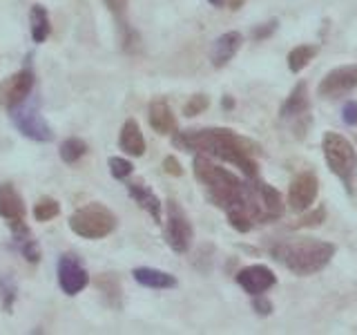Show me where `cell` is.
<instances>
[{
  "instance_id": "e0dca14e",
  "label": "cell",
  "mask_w": 357,
  "mask_h": 335,
  "mask_svg": "<svg viewBox=\"0 0 357 335\" xmlns=\"http://www.w3.org/2000/svg\"><path fill=\"white\" fill-rule=\"evenodd\" d=\"M150 126L156 134H174L176 132V117L172 107L163 98H154L150 103Z\"/></svg>"
},
{
  "instance_id": "3957f363",
  "label": "cell",
  "mask_w": 357,
  "mask_h": 335,
  "mask_svg": "<svg viewBox=\"0 0 357 335\" xmlns=\"http://www.w3.org/2000/svg\"><path fill=\"white\" fill-rule=\"evenodd\" d=\"M337 253V246L321 239H279L271 246L273 260L279 262L290 273L299 277H308L324 271Z\"/></svg>"
},
{
  "instance_id": "8fae6325",
  "label": "cell",
  "mask_w": 357,
  "mask_h": 335,
  "mask_svg": "<svg viewBox=\"0 0 357 335\" xmlns=\"http://www.w3.org/2000/svg\"><path fill=\"white\" fill-rule=\"evenodd\" d=\"M31 89H33V72L29 67H25V70L11 74L7 81L0 85V105L9 110L22 103L25 98H29Z\"/></svg>"
},
{
  "instance_id": "f546056e",
  "label": "cell",
  "mask_w": 357,
  "mask_h": 335,
  "mask_svg": "<svg viewBox=\"0 0 357 335\" xmlns=\"http://www.w3.org/2000/svg\"><path fill=\"white\" fill-rule=\"evenodd\" d=\"M342 121L346 123V126H357V100H349V103H344Z\"/></svg>"
},
{
  "instance_id": "52a82bcc",
  "label": "cell",
  "mask_w": 357,
  "mask_h": 335,
  "mask_svg": "<svg viewBox=\"0 0 357 335\" xmlns=\"http://www.w3.org/2000/svg\"><path fill=\"white\" fill-rule=\"evenodd\" d=\"M9 119L18 128L22 137H27L31 141L47 143L54 139V130L50 128V123L43 119L38 103H33L31 98H25L22 103L9 107Z\"/></svg>"
},
{
  "instance_id": "484cf974",
  "label": "cell",
  "mask_w": 357,
  "mask_h": 335,
  "mask_svg": "<svg viewBox=\"0 0 357 335\" xmlns=\"http://www.w3.org/2000/svg\"><path fill=\"white\" fill-rule=\"evenodd\" d=\"M107 165H109L112 177L121 179V181H123V179H128L132 174V170H134V165L128 159H123V156H112V159L107 161Z\"/></svg>"
},
{
  "instance_id": "83f0119b",
  "label": "cell",
  "mask_w": 357,
  "mask_h": 335,
  "mask_svg": "<svg viewBox=\"0 0 357 335\" xmlns=\"http://www.w3.org/2000/svg\"><path fill=\"white\" fill-rule=\"evenodd\" d=\"M208 105H210V98L206 94H195V96H190V100L183 105V114L185 117H197L204 110H208Z\"/></svg>"
},
{
  "instance_id": "d590c367",
  "label": "cell",
  "mask_w": 357,
  "mask_h": 335,
  "mask_svg": "<svg viewBox=\"0 0 357 335\" xmlns=\"http://www.w3.org/2000/svg\"><path fill=\"white\" fill-rule=\"evenodd\" d=\"M223 105H226V107H232V98H228V96L223 98Z\"/></svg>"
},
{
  "instance_id": "e575fe53",
  "label": "cell",
  "mask_w": 357,
  "mask_h": 335,
  "mask_svg": "<svg viewBox=\"0 0 357 335\" xmlns=\"http://www.w3.org/2000/svg\"><path fill=\"white\" fill-rule=\"evenodd\" d=\"M208 3H210L212 7H223V3H226V0H208Z\"/></svg>"
},
{
  "instance_id": "d6a6232c",
  "label": "cell",
  "mask_w": 357,
  "mask_h": 335,
  "mask_svg": "<svg viewBox=\"0 0 357 335\" xmlns=\"http://www.w3.org/2000/svg\"><path fill=\"white\" fill-rule=\"evenodd\" d=\"M163 168H165V172H167V174H172V177H181V174H183L181 165H178V161L174 159V156H165Z\"/></svg>"
},
{
  "instance_id": "603a6c76",
  "label": "cell",
  "mask_w": 357,
  "mask_h": 335,
  "mask_svg": "<svg viewBox=\"0 0 357 335\" xmlns=\"http://www.w3.org/2000/svg\"><path fill=\"white\" fill-rule=\"evenodd\" d=\"M87 143L83 139H78V137H70V139H65L61 143V148H59V154H61V159L65 163H76V161H81L83 156L87 154Z\"/></svg>"
},
{
  "instance_id": "5b68a950",
  "label": "cell",
  "mask_w": 357,
  "mask_h": 335,
  "mask_svg": "<svg viewBox=\"0 0 357 335\" xmlns=\"http://www.w3.org/2000/svg\"><path fill=\"white\" fill-rule=\"evenodd\" d=\"M321 152L331 172L342 181L346 193H355L357 186V152L353 143L340 132H326L321 137Z\"/></svg>"
},
{
  "instance_id": "d4e9b609",
  "label": "cell",
  "mask_w": 357,
  "mask_h": 335,
  "mask_svg": "<svg viewBox=\"0 0 357 335\" xmlns=\"http://www.w3.org/2000/svg\"><path fill=\"white\" fill-rule=\"evenodd\" d=\"M0 299H3V306L7 313L14 308V302L18 299V286L11 275H0Z\"/></svg>"
},
{
  "instance_id": "4316f807",
  "label": "cell",
  "mask_w": 357,
  "mask_h": 335,
  "mask_svg": "<svg viewBox=\"0 0 357 335\" xmlns=\"http://www.w3.org/2000/svg\"><path fill=\"white\" fill-rule=\"evenodd\" d=\"M321 221H326V208L317 206L312 212H308L306 217H301L297 223H293V228H315V226H321Z\"/></svg>"
},
{
  "instance_id": "5bb4252c",
  "label": "cell",
  "mask_w": 357,
  "mask_h": 335,
  "mask_svg": "<svg viewBox=\"0 0 357 335\" xmlns=\"http://www.w3.org/2000/svg\"><path fill=\"white\" fill-rule=\"evenodd\" d=\"M243 45V36L239 31H226L221 34V36L212 43V50H210V63L212 67H226L232 59L234 54H237L241 50Z\"/></svg>"
},
{
  "instance_id": "ac0fdd59",
  "label": "cell",
  "mask_w": 357,
  "mask_h": 335,
  "mask_svg": "<svg viewBox=\"0 0 357 335\" xmlns=\"http://www.w3.org/2000/svg\"><path fill=\"white\" fill-rule=\"evenodd\" d=\"M132 277L137 279V282L145 288H156V290H165V288H174L178 282L176 277L165 273V271H159V268H150V266H141V268H134L132 271Z\"/></svg>"
},
{
  "instance_id": "8992f818",
  "label": "cell",
  "mask_w": 357,
  "mask_h": 335,
  "mask_svg": "<svg viewBox=\"0 0 357 335\" xmlns=\"http://www.w3.org/2000/svg\"><path fill=\"white\" fill-rule=\"evenodd\" d=\"M116 215L103 204H87L70 217V228L83 239H103L116 230Z\"/></svg>"
},
{
  "instance_id": "ffe728a7",
  "label": "cell",
  "mask_w": 357,
  "mask_h": 335,
  "mask_svg": "<svg viewBox=\"0 0 357 335\" xmlns=\"http://www.w3.org/2000/svg\"><path fill=\"white\" fill-rule=\"evenodd\" d=\"M308 107H310V103H308V87H306V83L301 81V83H297L295 85V89L290 92V96L284 100V105H282V110H279V117L282 119H299V117H304L306 112H308Z\"/></svg>"
},
{
  "instance_id": "7a4b0ae2",
  "label": "cell",
  "mask_w": 357,
  "mask_h": 335,
  "mask_svg": "<svg viewBox=\"0 0 357 335\" xmlns=\"http://www.w3.org/2000/svg\"><path fill=\"white\" fill-rule=\"evenodd\" d=\"M226 215L234 230L250 232L255 226L271 223L282 217L284 201H282V195H279V190L261 181L259 177H248L241 204L234 210L226 212Z\"/></svg>"
},
{
  "instance_id": "1f68e13d",
  "label": "cell",
  "mask_w": 357,
  "mask_h": 335,
  "mask_svg": "<svg viewBox=\"0 0 357 335\" xmlns=\"http://www.w3.org/2000/svg\"><path fill=\"white\" fill-rule=\"evenodd\" d=\"M275 29H277V20H271V22H266V25L252 29V38L255 40H264L266 36H271Z\"/></svg>"
},
{
  "instance_id": "cb8c5ba5",
  "label": "cell",
  "mask_w": 357,
  "mask_h": 335,
  "mask_svg": "<svg viewBox=\"0 0 357 335\" xmlns=\"http://www.w3.org/2000/svg\"><path fill=\"white\" fill-rule=\"evenodd\" d=\"M59 212H61L59 201L52 199V197H40L36 201V206H33V219L45 223V221H50L54 217H59Z\"/></svg>"
},
{
  "instance_id": "f1b7e54d",
  "label": "cell",
  "mask_w": 357,
  "mask_h": 335,
  "mask_svg": "<svg viewBox=\"0 0 357 335\" xmlns=\"http://www.w3.org/2000/svg\"><path fill=\"white\" fill-rule=\"evenodd\" d=\"M252 308L259 313V315H271L273 313V302L268 299V297H264V293L261 295H252Z\"/></svg>"
},
{
  "instance_id": "7402d4cb",
  "label": "cell",
  "mask_w": 357,
  "mask_h": 335,
  "mask_svg": "<svg viewBox=\"0 0 357 335\" xmlns=\"http://www.w3.org/2000/svg\"><path fill=\"white\" fill-rule=\"evenodd\" d=\"M319 52L317 45H297V47H293L288 52V70L293 74H299L304 67H308V63L315 59Z\"/></svg>"
},
{
  "instance_id": "44dd1931",
  "label": "cell",
  "mask_w": 357,
  "mask_h": 335,
  "mask_svg": "<svg viewBox=\"0 0 357 335\" xmlns=\"http://www.w3.org/2000/svg\"><path fill=\"white\" fill-rule=\"evenodd\" d=\"M29 22H31V38L36 45L45 43L50 38L52 34V25H50V14L47 9L43 5H31V11H29Z\"/></svg>"
},
{
  "instance_id": "277c9868",
  "label": "cell",
  "mask_w": 357,
  "mask_h": 335,
  "mask_svg": "<svg viewBox=\"0 0 357 335\" xmlns=\"http://www.w3.org/2000/svg\"><path fill=\"white\" fill-rule=\"evenodd\" d=\"M192 172L212 206L230 212L241 204L248 177H245V181H241V179H237V174H232L226 168H221L206 154L195 156Z\"/></svg>"
},
{
  "instance_id": "6da1fadb",
  "label": "cell",
  "mask_w": 357,
  "mask_h": 335,
  "mask_svg": "<svg viewBox=\"0 0 357 335\" xmlns=\"http://www.w3.org/2000/svg\"><path fill=\"white\" fill-rule=\"evenodd\" d=\"M172 145L178 150L206 154L210 159H219L239 168L243 177H257L259 163V145L255 141L241 137L228 128H204V130H181L174 132Z\"/></svg>"
},
{
  "instance_id": "9a60e30c",
  "label": "cell",
  "mask_w": 357,
  "mask_h": 335,
  "mask_svg": "<svg viewBox=\"0 0 357 335\" xmlns=\"http://www.w3.org/2000/svg\"><path fill=\"white\" fill-rule=\"evenodd\" d=\"M0 217L7 219L9 226L25 221V204L11 184H0Z\"/></svg>"
},
{
  "instance_id": "d6986e66",
  "label": "cell",
  "mask_w": 357,
  "mask_h": 335,
  "mask_svg": "<svg viewBox=\"0 0 357 335\" xmlns=\"http://www.w3.org/2000/svg\"><path fill=\"white\" fill-rule=\"evenodd\" d=\"M119 145L121 150L130 154V156H143L145 154V139H143V132L139 128V123L134 119H128L123 123L121 128V137H119Z\"/></svg>"
},
{
  "instance_id": "4dcf8cb0",
  "label": "cell",
  "mask_w": 357,
  "mask_h": 335,
  "mask_svg": "<svg viewBox=\"0 0 357 335\" xmlns=\"http://www.w3.org/2000/svg\"><path fill=\"white\" fill-rule=\"evenodd\" d=\"M103 3L107 5L112 14L123 22V16H126V9H128V0H103Z\"/></svg>"
},
{
  "instance_id": "30bf717a",
  "label": "cell",
  "mask_w": 357,
  "mask_h": 335,
  "mask_svg": "<svg viewBox=\"0 0 357 335\" xmlns=\"http://www.w3.org/2000/svg\"><path fill=\"white\" fill-rule=\"evenodd\" d=\"M319 193V181L312 172L297 174L288 188V206L293 212H304L315 204Z\"/></svg>"
},
{
  "instance_id": "9c48e42d",
  "label": "cell",
  "mask_w": 357,
  "mask_h": 335,
  "mask_svg": "<svg viewBox=\"0 0 357 335\" xmlns=\"http://www.w3.org/2000/svg\"><path fill=\"white\" fill-rule=\"evenodd\" d=\"M89 284V275L83 268L81 260L74 255H63L59 260V286L65 295H78Z\"/></svg>"
},
{
  "instance_id": "2e32d148",
  "label": "cell",
  "mask_w": 357,
  "mask_h": 335,
  "mask_svg": "<svg viewBox=\"0 0 357 335\" xmlns=\"http://www.w3.org/2000/svg\"><path fill=\"white\" fill-rule=\"evenodd\" d=\"M128 193H130V197L139 204V208H143L145 212H150V217H152L156 223H161V210H163V204H161V199L156 197L148 186L141 184V181H132V184H128Z\"/></svg>"
},
{
  "instance_id": "836d02e7",
  "label": "cell",
  "mask_w": 357,
  "mask_h": 335,
  "mask_svg": "<svg viewBox=\"0 0 357 335\" xmlns=\"http://www.w3.org/2000/svg\"><path fill=\"white\" fill-rule=\"evenodd\" d=\"M243 5V0H230V9H239Z\"/></svg>"
},
{
  "instance_id": "4fadbf2b",
  "label": "cell",
  "mask_w": 357,
  "mask_h": 335,
  "mask_svg": "<svg viewBox=\"0 0 357 335\" xmlns=\"http://www.w3.org/2000/svg\"><path fill=\"white\" fill-rule=\"evenodd\" d=\"M237 284L245 290L248 295H261L266 290H271L277 284V277L268 266L255 264L245 266L237 273Z\"/></svg>"
},
{
  "instance_id": "7c38bea8",
  "label": "cell",
  "mask_w": 357,
  "mask_h": 335,
  "mask_svg": "<svg viewBox=\"0 0 357 335\" xmlns=\"http://www.w3.org/2000/svg\"><path fill=\"white\" fill-rule=\"evenodd\" d=\"M357 87V65H342L331 70L326 76L321 78V83L317 87L319 96H340L351 92V89Z\"/></svg>"
},
{
  "instance_id": "ba28073f",
  "label": "cell",
  "mask_w": 357,
  "mask_h": 335,
  "mask_svg": "<svg viewBox=\"0 0 357 335\" xmlns=\"http://www.w3.org/2000/svg\"><path fill=\"white\" fill-rule=\"evenodd\" d=\"M167 221H165V241L167 246L178 253V255H185L190 251L195 239V230H192V223H190L188 215L183 212V208L176 204L174 199H167Z\"/></svg>"
}]
</instances>
